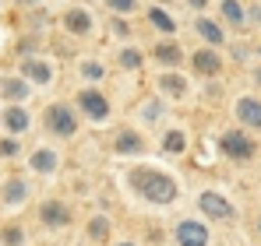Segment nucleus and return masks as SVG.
Listing matches in <instances>:
<instances>
[{
    "label": "nucleus",
    "instance_id": "nucleus-39",
    "mask_svg": "<svg viewBox=\"0 0 261 246\" xmlns=\"http://www.w3.org/2000/svg\"><path fill=\"white\" fill-rule=\"evenodd\" d=\"M254 84H261V67H254Z\"/></svg>",
    "mask_w": 261,
    "mask_h": 246
},
{
    "label": "nucleus",
    "instance_id": "nucleus-2",
    "mask_svg": "<svg viewBox=\"0 0 261 246\" xmlns=\"http://www.w3.org/2000/svg\"><path fill=\"white\" fill-rule=\"evenodd\" d=\"M36 127L43 130L46 141L67 144V141H74V137L82 134V116H78V109L71 106V99L60 95V99H49L43 109L36 113Z\"/></svg>",
    "mask_w": 261,
    "mask_h": 246
},
{
    "label": "nucleus",
    "instance_id": "nucleus-12",
    "mask_svg": "<svg viewBox=\"0 0 261 246\" xmlns=\"http://www.w3.org/2000/svg\"><path fill=\"white\" fill-rule=\"evenodd\" d=\"M14 71L32 84V88H49L57 81V64L49 53H39V56H25V60H14Z\"/></svg>",
    "mask_w": 261,
    "mask_h": 246
},
{
    "label": "nucleus",
    "instance_id": "nucleus-1",
    "mask_svg": "<svg viewBox=\"0 0 261 246\" xmlns=\"http://www.w3.org/2000/svg\"><path fill=\"white\" fill-rule=\"evenodd\" d=\"M124 179H127L130 194L138 201H145V204L166 207L180 197V183H176L170 172L155 169V165H130L127 172H124Z\"/></svg>",
    "mask_w": 261,
    "mask_h": 246
},
{
    "label": "nucleus",
    "instance_id": "nucleus-41",
    "mask_svg": "<svg viewBox=\"0 0 261 246\" xmlns=\"http://www.w3.org/2000/svg\"><path fill=\"white\" fill-rule=\"evenodd\" d=\"M258 53H261V42H258Z\"/></svg>",
    "mask_w": 261,
    "mask_h": 246
},
{
    "label": "nucleus",
    "instance_id": "nucleus-25",
    "mask_svg": "<svg viewBox=\"0 0 261 246\" xmlns=\"http://www.w3.org/2000/svg\"><path fill=\"white\" fill-rule=\"evenodd\" d=\"M233 116L244 130H261V99L258 95H240L233 102Z\"/></svg>",
    "mask_w": 261,
    "mask_h": 246
},
{
    "label": "nucleus",
    "instance_id": "nucleus-8",
    "mask_svg": "<svg viewBox=\"0 0 261 246\" xmlns=\"http://www.w3.org/2000/svg\"><path fill=\"white\" fill-rule=\"evenodd\" d=\"M110 67H113V74H127V78H138V74H145V67H148V56H145V46L138 39L130 42H117L113 49H110Z\"/></svg>",
    "mask_w": 261,
    "mask_h": 246
},
{
    "label": "nucleus",
    "instance_id": "nucleus-26",
    "mask_svg": "<svg viewBox=\"0 0 261 246\" xmlns=\"http://www.w3.org/2000/svg\"><path fill=\"white\" fill-rule=\"evenodd\" d=\"M39 53H46V32H18V39L11 46V56L14 60L39 56Z\"/></svg>",
    "mask_w": 261,
    "mask_h": 246
},
{
    "label": "nucleus",
    "instance_id": "nucleus-19",
    "mask_svg": "<svg viewBox=\"0 0 261 246\" xmlns=\"http://www.w3.org/2000/svg\"><path fill=\"white\" fill-rule=\"evenodd\" d=\"M25 201H32V179L25 172H7L0 179V204L4 207H21Z\"/></svg>",
    "mask_w": 261,
    "mask_h": 246
},
{
    "label": "nucleus",
    "instance_id": "nucleus-31",
    "mask_svg": "<svg viewBox=\"0 0 261 246\" xmlns=\"http://www.w3.org/2000/svg\"><path fill=\"white\" fill-rule=\"evenodd\" d=\"M106 14H117V18H138V11L145 7V0H99Z\"/></svg>",
    "mask_w": 261,
    "mask_h": 246
},
{
    "label": "nucleus",
    "instance_id": "nucleus-5",
    "mask_svg": "<svg viewBox=\"0 0 261 246\" xmlns=\"http://www.w3.org/2000/svg\"><path fill=\"white\" fill-rule=\"evenodd\" d=\"M57 25H60V36L82 42V46H85L88 39L99 36V18H95V11L85 7V4H67V7L60 11Z\"/></svg>",
    "mask_w": 261,
    "mask_h": 246
},
{
    "label": "nucleus",
    "instance_id": "nucleus-43",
    "mask_svg": "<svg viewBox=\"0 0 261 246\" xmlns=\"http://www.w3.org/2000/svg\"><path fill=\"white\" fill-rule=\"evenodd\" d=\"M244 4H247V0H244Z\"/></svg>",
    "mask_w": 261,
    "mask_h": 246
},
{
    "label": "nucleus",
    "instance_id": "nucleus-17",
    "mask_svg": "<svg viewBox=\"0 0 261 246\" xmlns=\"http://www.w3.org/2000/svg\"><path fill=\"white\" fill-rule=\"evenodd\" d=\"M32 127H36V113L29 109V102H7V106H0V130L4 134L25 137V134H32Z\"/></svg>",
    "mask_w": 261,
    "mask_h": 246
},
{
    "label": "nucleus",
    "instance_id": "nucleus-34",
    "mask_svg": "<svg viewBox=\"0 0 261 246\" xmlns=\"http://www.w3.org/2000/svg\"><path fill=\"white\" fill-rule=\"evenodd\" d=\"M244 21L251 28H261V4H244Z\"/></svg>",
    "mask_w": 261,
    "mask_h": 246
},
{
    "label": "nucleus",
    "instance_id": "nucleus-22",
    "mask_svg": "<svg viewBox=\"0 0 261 246\" xmlns=\"http://www.w3.org/2000/svg\"><path fill=\"white\" fill-rule=\"evenodd\" d=\"M36 95V88L25 81L18 71H4L0 74V106H7V102H29Z\"/></svg>",
    "mask_w": 261,
    "mask_h": 246
},
{
    "label": "nucleus",
    "instance_id": "nucleus-37",
    "mask_svg": "<svg viewBox=\"0 0 261 246\" xmlns=\"http://www.w3.org/2000/svg\"><path fill=\"white\" fill-rule=\"evenodd\" d=\"M36 4H39V0H18V7H21V11H25V7H36Z\"/></svg>",
    "mask_w": 261,
    "mask_h": 246
},
{
    "label": "nucleus",
    "instance_id": "nucleus-28",
    "mask_svg": "<svg viewBox=\"0 0 261 246\" xmlns=\"http://www.w3.org/2000/svg\"><path fill=\"white\" fill-rule=\"evenodd\" d=\"M85 239L88 243H95V246H102V243H110L113 239V218L110 214H92L88 218V225H85Z\"/></svg>",
    "mask_w": 261,
    "mask_h": 246
},
{
    "label": "nucleus",
    "instance_id": "nucleus-36",
    "mask_svg": "<svg viewBox=\"0 0 261 246\" xmlns=\"http://www.w3.org/2000/svg\"><path fill=\"white\" fill-rule=\"evenodd\" d=\"M145 4H159V7H170V4H180V0H145Z\"/></svg>",
    "mask_w": 261,
    "mask_h": 246
},
{
    "label": "nucleus",
    "instance_id": "nucleus-42",
    "mask_svg": "<svg viewBox=\"0 0 261 246\" xmlns=\"http://www.w3.org/2000/svg\"><path fill=\"white\" fill-rule=\"evenodd\" d=\"M88 4H92V0H88ZM95 4H99V0H95Z\"/></svg>",
    "mask_w": 261,
    "mask_h": 246
},
{
    "label": "nucleus",
    "instance_id": "nucleus-9",
    "mask_svg": "<svg viewBox=\"0 0 261 246\" xmlns=\"http://www.w3.org/2000/svg\"><path fill=\"white\" fill-rule=\"evenodd\" d=\"M184 67L194 74V78H201V81H212L222 74V67H226V56H222V49H212V46H191L187 49V60H184Z\"/></svg>",
    "mask_w": 261,
    "mask_h": 246
},
{
    "label": "nucleus",
    "instance_id": "nucleus-32",
    "mask_svg": "<svg viewBox=\"0 0 261 246\" xmlns=\"http://www.w3.org/2000/svg\"><path fill=\"white\" fill-rule=\"evenodd\" d=\"M25 239H29V232H25L21 222H7V225L0 229V243L4 246H25Z\"/></svg>",
    "mask_w": 261,
    "mask_h": 246
},
{
    "label": "nucleus",
    "instance_id": "nucleus-6",
    "mask_svg": "<svg viewBox=\"0 0 261 246\" xmlns=\"http://www.w3.org/2000/svg\"><path fill=\"white\" fill-rule=\"evenodd\" d=\"M148 148L152 144H148L145 130H138L134 123H117L106 134V151L117 159H141V155H148Z\"/></svg>",
    "mask_w": 261,
    "mask_h": 246
},
{
    "label": "nucleus",
    "instance_id": "nucleus-33",
    "mask_svg": "<svg viewBox=\"0 0 261 246\" xmlns=\"http://www.w3.org/2000/svg\"><path fill=\"white\" fill-rule=\"evenodd\" d=\"M226 46H229V60L244 67V64H247V56H251V46H247V42H226Z\"/></svg>",
    "mask_w": 261,
    "mask_h": 246
},
{
    "label": "nucleus",
    "instance_id": "nucleus-3",
    "mask_svg": "<svg viewBox=\"0 0 261 246\" xmlns=\"http://www.w3.org/2000/svg\"><path fill=\"white\" fill-rule=\"evenodd\" d=\"M67 99L78 109L82 123H92V127H110L113 123V99L102 84H78Z\"/></svg>",
    "mask_w": 261,
    "mask_h": 246
},
{
    "label": "nucleus",
    "instance_id": "nucleus-38",
    "mask_svg": "<svg viewBox=\"0 0 261 246\" xmlns=\"http://www.w3.org/2000/svg\"><path fill=\"white\" fill-rule=\"evenodd\" d=\"M113 246H138V243H130V239H117Z\"/></svg>",
    "mask_w": 261,
    "mask_h": 246
},
{
    "label": "nucleus",
    "instance_id": "nucleus-7",
    "mask_svg": "<svg viewBox=\"0 0 261 246\" xmlns=\"http://www.w3.org/2000/svg\"><path fill=\"white\" fill-rule=\"evenodd\" d=\"M145 56L155 71H184V60H187V46L180 39H163V36H152L145 46Z\"/></svg>",
    "mask_w": 261,
    "mask_h": 246
},
{
    "label": "nucleus",
    "instance_id": "nucleus-11",
    "mask_svg": "<svg viewBox=\"0 0 261 246\" xmlns=\"http://www.w3.org/2000/svg\"><path fill=\"white\" fill-rule=\"evenodd\" d=\"M138 18H141V25H145L148 36H163V39H176V36H180V21H176V14L170 7L145 4V7L138 11Z\"/></svg>",
    "mask_w": 261,
    "mask_h": 246
},
{
    "label": "nucleus",
    "instance_id": "nucleus-13",
    "mask_svg": "<svg viewBox=\"0 0 261 246\" xmlns=\"http://www.w3.org/2000/svg\"><path fill=\"white\" fill-rule=\"evenodd\" d=\"M219 151L229 159V162H251L258 155V141L244 130V127H233L226 134H219Z\"/></svg>",
    "mask_w": 261,
    "mask_h": 246
},
{
    "label": "nucleus",
    "instance_id": "nucleus-14",
    "mask_svg": "<svg viewBox=\"0 0 261 246\" xmlns=\"http://www.w3.org/2000/svg\"><path fill=\"white\" fill-rule=\"evenodd\" d=\"M71 67H74L78 84H106V78L113 74V67L102 53H85V49L71 60Z\"/></svg>",
    "mask_w": 261,
    "mask_h": 246
},
{
    "label": "nucleus",
    "instance_id": "nucleus-15",
    "mask_svg": "<svg viewBox=\"0 0 261 246\" xmlns=\"http://www.w3.org/2000/svg\"><path fill=\"white\" fill-rule=\"evenodd\" d=\"M25 165H29V172L32 176H57L60 172V165H64V155H60V148L57 144H32V148H25Z\"/></svg>",
    "mask_w": 261,
    "mask_h": 246
},
{
    "label": "nucleus",
    "instance_id": "nucleus-27",
    "mask_svg": "<svg viewBox=\"0 0 261 246\" xmlns=\"http://www.w3.org/2000/svg\"><path fill=\"white\" fill-rule=\"evenodd\" d=\"M99 32H106L113 42H130L138 36V28L130 25V18H117V14H106V18L99 21Z\"/></svg>",
    "mask_w": 261,
    "mask_h": 246
},
{
    "label": "nucleus",
    "instance_id": "nucleus-30",
    "mask_svg": "<svg viewBox=\"0 0 261 246\" xmlns=\"http://www.w3.org/2000/svg\"><path fill=\"white\" fill-rule=\"evenodd\" d=\"M46 49H49L53 56H60V60H74V56L82 53V42L67 39V36H46Z\"/></svg>",
    "mask_w": 261,
    "mask_h": 246
},
{
    "label": "nucleus",
    "instance_id": "nucleus-29",
    "mask_svg": "<svg viewBox=\"0 0 261 246\" xmlns=\"http://www.w3.org/2000/svg\"><path fill=\"white\" fill-rule=\"evenodd\" d=\"M25 159V141L14 137V134H0V162L4 165H14Z\"/></svg>",
    "mask_w": 261,
    "mask_h": 246
},
{
    "label": "nucleus",
    "instance_id": "nucleus-16",
    "mask_svg": "<svg viewBox=\"0 0 261 246\" xmlns=\"http://www.w3.org/2000/svg\"><path fill=\"white\" fill-rule=\"evenodd\" d=\"M36 218H39V225H43L46 232H60V229H67L74 222V207H71V201H64V197H43Z\"/></svg>",
    "mask_w": 261,
    "mask_h": 246
},
{
    "label": "nucleus",
    "instance_id": "nucleus-40",
    "mask_svg": "<svg viewBox=\"0 0 261 246\" xmlns=\"http://www.w3.org/2000/svg\"><path fill=\"white\" fill-rule=\"evenodd\" d=\"M258 232H261V222H258Z\"/></svg>",
    "mask_w": 261,
    "mask_h": 246
},
{
    "label": "nucleus",
    "instance_id": "nucleus-35",
    "mask_svg": "<svg viewBox=\"0 0 261 246\" xmlns=\"http://www.w3.org/2000/svg\"><path fill=\"white\" fill-rule=\"evenodd\" d=\"M180 4H184L191 14H205V11L212 7V0H180Z\"/></svg>",
    "mask_w": 261,
    "mask_h": 246
},
{
    "label": "nucleus",
    "instance_id": "nucleus-18",
    "mask_svg": "<svg viewBox=\"0 0 261 246\" xmlns=\"http://www.w3.org/2000/svg\"><path fill=\"white\" fill-rule=\"evenodd\" d=\"M187 28H191V36L201 46H212V49H222L229 42V32L219 25V18H212V14H194Z\"/></svg>",
    "mask_w": 261,
    "mask_h": 246
},
{
    "label": "nucleus",
    "instance_id": "nucleus-21",
    "mask_svg": "<svg viewBox=\"0 0 261 246\" xmlns=\"http://www.w3.org/2000/svg\"><path fill=\"white\" fill-rule=\"evenodd\" d=\"M194 204H198V211H201L205 218H212V222H233V218H237V207L229 204L222 194H216V190H201Z\"/></svg>",
    "mask_w": 261,
    "mask_h": 246
},
{
    "label": "nucleus",
    "instance_id": "nucleus-20",
    "mask_svg": "<svg viewBox=\"0 0 261 246\" xmlns=\"http://www.w3.org/2000/svg\"><path fill=\"white\" fill-rule=\"evenodd\" d=\"M173 239H176V246H208L212 243V232H208V225L201 218H176Z\"/></svg>",
    "mask_w": 261,
    "mask_h": 246
},
{
    "label": "nucleus",
    "instance_id": "nucleus-23",
    "mask_svg": "<svg viewBox=\"0 0 261 246\" xmlns=\"http://www.w3.org/2000/svg\"><path fill=\"white\" fill-rule=\"evenodd\" d=\"M155 151L166 155V159H184V155H187V130H184V127H166V130H159Z\"/></svg>",
    "mask_w": 261,
    "mask_h": 246
},
{
    "label": "nucleus",
    "instance_id": "nucleus-24",
    "mask_svg": "<svg viewBox=\"0 0 261 246\" xmlns=\"http://www.w3.org/2000/svg\"><path fill=\"white\" fill-rule=\"evenodd\" d=\"M216 4V18L226 32H244L247 21H244V0H212Z\"/></svg>",
    "mask_w": 261,
    "mask_h": 246
},
{
    "label": "nucleus",
    "instance_id": "nucleus-4",
    "mask_svg": "<svg viewBox=\"0 0 261 246\" xmlns=\"http://www.w3.org/2000/svg\"><path fill=\"white\" fill-rule=\"evenodd\" d=\"M130 123L138 127V130H145V134H159V130H166L170 127V116H173V106L163 99V95H155L152 88L148 91H141L134 102H130Z\"/></svg>",
    "mask_w": 261,
    "mask_h": 246
},
{
    "label": "nucleus",
    "instance_id": "nucleus-10",
    "mask_svg": "<svg viewBox=\"0 0 261 246\" xmlns=\"http://www.w3.org/2000/svg\"><path fill=\"white\" fill-rule=\"evenodd\" d=\"M152 91L155 95H163L170 106H180V102H187L191 99V78L184 74V71H155V78H152Z\"/></svg>",
    "mask_w": 261,
    "mask_h": 246
}]
</instances>
